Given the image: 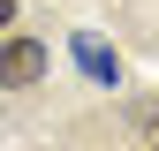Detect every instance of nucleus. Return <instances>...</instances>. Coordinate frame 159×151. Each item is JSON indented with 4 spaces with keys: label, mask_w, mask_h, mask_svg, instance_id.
Instances as JSON below:
<instances>
[{
    "label": "nucleus",
    "mask_w": 159,
    "mask_h": 151,
    "mask_svg": "<svg viewBox=\"0 0 159 151\" xmlns=\"http://www.w3.org/2000/svg\"><path fill=\"white\" fill-rule=\"evenodd\" d=\"M76 61H84V76H91V83H114V53L98 45V38H76Z\"/></svg>",
    "instance_id": "f03ea898"
},
{
    "label": "nucleus",
    "mask_w": 159,
    "mask_h": 151,
    "mask_svg": "<svg viewBox=\"0 0 159 151\" xmlns=\"http://www.w3.org/2000/svg\"><path fill=\"white\" fill-rule=\"evenodd\" d=\"M129 128H136L144 151H159V98H136V106H129Z\"/></svg>",
    "instance_id": "7ed1b4c3"
},
{
    "label": "nucleus",
    "mask_w": 159,
    "mask_h": 151,
    "mask_svg": "<svg viewBox=\"0 0 159 151\" xmlns=\"http://www.w3.org/2000/svg\"><path fill=\"white\" fill-rule=\"evenodd\" d=\"M8 23H15V0H0V30H8Z\"/></svg>",
    "instance_id": "20e7f679"
},
{
    "label": "nucleus",
    "mask_w": 159,
    "mask_h": 151,
    "mask_svg": "<svg viewBox=\"0 0 159 151\" xmlns=\"http://www.w3.org/2000/svg\"><path fill=\"white\" fill-rule=\"evenodd\" d=\"M38 76H46V45L38 38H8L0 45V91H30Z\"/></svg>",
    "instance_id": "f257e3e1"
}]
</instances>
